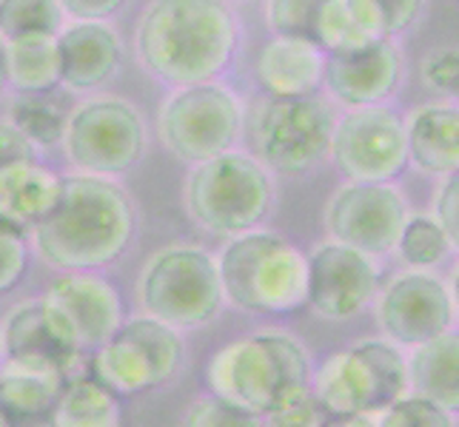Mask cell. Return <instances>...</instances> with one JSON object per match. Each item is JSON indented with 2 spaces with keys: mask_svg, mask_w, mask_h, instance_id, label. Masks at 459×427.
I'll use <instances>...</instances> for the list:
<instances>
[{
  "mask_svg": "<svg viewBox=\"0 0 459 427\" xmlns=\"http://www.w3.org/2000/svg\"><path fill=\"white\" fill-rule=\"evenodd\" d=\"M240 26L226 0H152L137 23V60L171 86L212 83L229 69Z\"/></svg>",
  "mask_w": 459,
  "mask_h": 427,
  "instance_id": "1",
  "label": "cell"
},
{
  "mask_svg": "<svg viewBox=\"0 0 459 427\" xmlns=\"http://www.w3.org/2000/svg\"><path fill=\"white\" fill-rule=\"evenodd\" d=\"M134 236V209L108 177L72 174L60 183L49 217L31 231L38 254L57 271H94L126 254Z\"/></svg>",
  "mask_w": 459,
  "mask_h": 427,
  "instance_id": "2",
  "label": "cell"
},
{
  "mask_svg": "<svg viewBox=\"0 0 459 427\" xmlns=\"http://www.w3.org/2000/svg\"><path fill=\"white\" fill-rule=\"evenodd\" d=\"M311 376L308 351L286 330H260L220 347L205 371L212 397L260 419L311 393Z\"/></svg>",
  "mask_w": 459,
  "mask_h": 427,
  "instance_id": "3",
  "label": "cell"
},
{
  "mask_svg": "<svg viewBox=\"0 0 459 427\" xmlns=\"http://www.w3.org/2000/svg\"><path fill=\"white\" fill-rule=\"evenodd\" d=\"M223 299L243 313H294L306 305L308 262L274 231L231 236L217 260Z\"/></svg>",
  "mask_w": 459,
  "mask_h": 427,
  "instance_id": "4",
  "label": "cell"
},
{
  "mask_svg": "<svg viewBox=\"0 0 459 427\" xmlns=\"http://www.w3.org/2000/svg\"><path fill=\"white\" fill-rule=\"evenodd\" d=\"M274 183L268 168L248 154L226 151L197 163L186 180V209L214 236L255 231L272 211Z\"/></svg>",
  "mask_w": 459,
  "mask_h": 427,
  "instance_id": "5",
  "label": "cell"
},
{
  "mask_svg": "<svg viewBox=\"0 0 459 427\" xmlns=\"http://www.w3.org/2000/svg\"><path fill=\"white\" fill-rule=\"evenodd\" d=\"M405 393L408 362L388 339H366L348 351L331 354L316 376H311V397L323 416H374Z\"/></svg>",
  "mask_w": 459,
  "mask_h": 427,
  "instance_id": "6",
  "label": "cell"
},
{
  "mask_svg": "<svg viewBox=\"0 0 459 427\" xmlns=\"http://www.w3.org/2000/svg\"><path fill=\"white\" fill-rule=\"evenodd\" d=\"M140 305L152 320L174 330L200 328L223 308L217 260L197 245H169L140 277Z\"/></svg>",
  "mask_w": 459,
  "mask_h": 427,
  "instance_id": "7",
  "label": "cell"
},
{
  "mask_svg": "<svg viewBox=\"0 0 459 427\" xmlns=\"http://www.w3.org/2000/svg\"><path fill=\"white\" fill-rule=\"evenodd\" d=\"M149 146L143 115L129 100L89 98L74 108L63 132L66 160L91 177H117L143 160Z\"/></svg>",
  "mask_w": 459,
  "mask_h": 427,
  "instance_id": "8",
  "label": "cell"
},
{
  "mask_svg": "<svg viewBox=\"0 0 459 427\" xmlns=\"http://www.w3.org/2000/svg\"><path fill=\"white\" fill-rule=\"evenodd\" d=\"M246 123L240 98L220 83L180 86L157 117L163 146L183 163H205L231 151Z\"/></svg>",
  "mask_w": 459,
  "mask_h": 427,
  "instance_id": "9",
  "label": "cell"
},
{
  "mask_svg": "<svg viewBox=\"0 0 459 427\" xmlns=\"http://www.w3.org/2000/svg\"><path fill=\"white\" fill-rule=\"evenodd\" d=\"M183 362V337L152 316L123 320L100 347H94L91 379L117 397H140L178 373Z\"/></svg>",
  "mask_w": 459,
  "mask_h": 427,
  "instance_id": "10",
  "label": "cell"
},
{
  "mask_svg": "<svg viewBox=\"0 0 459 427\" xmlns=\"http://www.w3.org/2000/svg\"><path fill=\"white\" fill-rule=\"evenodd\" d=\"M337 115L320 94L265 98L255 108V142L265 166L282 174H303L331 151Z\"/></svg>",
  "mask_w": 459,
  "mask_h": 427,
  "instance_id": "11",
  "label": "cell"
},
{
  "mask_svg": "<svg viewBox=\"0 0 459 427\" xmlns=\"http://www.w3.org/2000/svg\"><path fill=\"white\" fill-rule=\"evenodd\" d=\"M328 154L351 183H394L408 168L405 123L385 106L351 108L334 123Z\"/></svg>",
  "mask_w": 459,
  "mask_h": 427,
  "instance_id": "12",
  "label": "cell"
},
{
  "mask_svg": "<svg viewBox=\"0 0 459 427\" xmlns=\"http://www.w3.org/2000/svg\"><path fill=\"white\" fill-rule=\"evenodd\" d=\"M408 219V205L391 183H348L337 188L325 209V226L334 243L366 257L388 254Z\"/></svg>",
  "mask_w": 459,
  "mask_h": 427,
  "instance_id": "13",
  "label": "cell"
},
{
  "mask_svg": "<svg viewBox=\"0 0 459 427\" xmlns=\"http://www.w3.org/2000/svg\"><path fill=\"white\" fill-rule=\"evenodd\" d=\"M377 320L388 342L420 347L451 330L454 299L448 285L431 271H405L379 296Z\"/></svg>",
  "mask_w": 459,
  "mask_h": 427,
  "instance_id": "14",
  "label": "cell"
},
{
  "mask_svg": "<svg viewBox=\"0 0 459 427\" xmlns=\"http://www.w3.org/2000/svg\"><path fill=\"white\" fill-rule=\"evenodd\" d=\"M306 262V305H311L323 320H354L359 311L371 305V299L379 291V268L374 257L359 254V251L334 240L316 245Z\"/></svg>",
  "mask_w": 459,
  "mask_h": 427,
  "instance_id": "15",
  "label": "cell"
},
{
  "mask_svg": "<svg viewBox=\"0 0 459 427\" xmlns=\"http://www.w3.org/2000/svg\"><path fill=\"white\" fill-rule=\"evenodd\" d=\"M0 337H4V362L52 368L66 379L83 351L66 316L46 299H29L23 305H14L0 328Z\"/></svg>",
  "mask_w": 459,
  "mask_h": 427,
  "instance_id": "16",
  "label": "cell"
},
{
  "mask_svg": "<svg viewBox=\"0 0 459 427\" xmlns=\"http://www.w3.org/2000/svg\"><path fill=\"white\" fill-rule=\"evenodd\" d=\"M43 299L66 316L83 351L100 347L123 325V299L117 288L94 271L60 274L46 288Z\"/></svg>",
  "mask_w": 459,
  "mask_h": 427,
  "instance_id": "17",
  "label": "cell"
},
{
  "mask_svg": "<svg viewBox=\"0 0 459 427\" xmlns=\"http://www.w3.org/2000/svg\"><path fill=\"white\" fill-rule=\"evenodd\" d=\"M403 63L391 40L359 55H325L323 86L348 108L385 106L397 91Z\"/></svg>",
  "mask_w": 459,
  "mask_h": 427,
  "instance_id": "18",
  "label": "cell"
},
{
  "mask_svg": "<svg viewBox=\"0 0 459 427\" xmlns=\"http://www.w3.org/2000/svg\"><path fill=\"white\" fill-rule=\"evenodd\" d=\"M60 86L89 91L108 83L123 63L120 35L106 21H72L57 31Z\"/></svg>",
  "mask_w": 459,
  "mask_h": 427,
  "instance_id": "19",
  "label": "cell"
},
{
  "mask_svg": "<svg viewBox=\"0 0 459 427\" xmlns=\"http://www.w3.org/2000/svg\"><path fill=\"white\" fill-rule=\"evenodd\" d=\"M325 52L314 40L272 38L255 63L260 89L268 98H311L323 86Z\"/></svg>",
  "mask_w": 459,
  "mask_h": 427,
  "instance_id": "20",
  "label": "cell"
},
{
  "mask_svg": "<svg viewBox=\"0 0 459 427\" xmlns=\"http://www.w3.org/2000/svg\"><path fill=\"white\" fill-rule=\"evenodd\" d=\"M63 177L38 160L0 171V226L18 234L35 231L60 197Z\"/></svg>",
  "mask_w": 459,
  "mask_h": 427,
  "instance_id": "21",
  "label": "cell"
},
{
  "mask_svg": "<svg viewBox=\"0 0 459 427\" xmlns=\"http://www.w3.org/2000/svg\"><path fill=\"white\" fill-rule=\"evenodd\" d=\"M388 40L385 18L374 0H323L314 43L325 55H359Z\"/></svg>",
  "mask_w": 459,
  "mask_h": 427,
  "instance_id": "22",
  "label": "cell"
},
{
  "mask_svg": "<svg viewBox=\"0 0 459 427\" xmlns=\"http://www.w3.org/2000/svg\"><path fill=\"white\" fill-rule=\"evenodd\" d=\"M66 382L69 379L52 368L4 362L0 365V414L12 422V427L49 422Z\"/></svg>",
  "mask_w": 459,
  "mask_h": 427,
  "instance_id": "23",
  "label": "cell"
},
{
  "mask_svg": "<svg viewBox=\"0 0 459 427\" xmlns=\"http://www.w3.org/2000/svg\"><path fill=\"white\" fill-rule=\"evenodd\" d=\"M408 163L422 174L448 177L459 168V112L456 106H420L405 125Z\"/></svg>",
  "mask_w": 459,
  "mask_h": 427,
  "instance_id": "24",
  "label": "cell"
},
{
  "mask_svg": "<svg viewBox=\"0 0 459 427\" xmlns=\"http://www.w3.org/2000/svg\"><path fill=\"white\" fill-rule=\"evenodd\" d=\"M408 362V390L414 397L429 399L448 414L459 407V337L456 330H446L442 337L411 347Z\"/></svg>",
  "mask_w": 459,
  "mask_h": 427,
  "instance_id": "25",
  "label": "cell"
},
{
  "mask_svg": "<svg viewBox=\"0 0 459 427\" xmlns=\"http://www.w3.org/2000/svg\"><path fill=\"white\" fill-rule=\"evenodd\" d=\"M123 399L98 379H69L52 407L49 427H123Z\"/></svg>",
  "mask_w": 459,
  "mask_h": 427,
  "instance_id": "26",
  "label": "cell"
},
{
  "mask_svg": "<svg viewBox=\"0 0 459 427\" xmlns=\"http://www.w3.org/2000/svg\"><path fill=\"white\" fill-rule=\"evenodd\" d=\"M6 83L18 94H46L60 86L57 35L6 40Z\"/></svg>",
  "mask_w": 459,
  "mask_h": 427,
  "instance_id": "27",
  "label": "cell"
},
{
  "mask_svg": "<svg viewBox=\"0 0 459 427\" xmlns=\"http://www.w3.org/2000/svg\"><path fill=\"white\" fill-rule=\"evenodd\" d=\"M9 123L18 129L31 146L52 149L63 142V132H66V108L60 106L52 91L46 94H18L9 106Z\"/></svg>",
  "mask_w": 459,
  "mask_h": 427,
  "instance_id": "28",
  "label": "cell"
},
{
  "mask_svg": "<svg viewBox=\"0 0 459 427\" xmlns=\"http://www.w3.org/2000/svg\"><path fill=\"white\" fill-rule=\"evenodd\" d=\"M394 248L400 251L403 262L408 268H414V271H429V268H437L451 254V251H456L431 214L408 217Z\"/></svg>",
  "mask_w": 459,
  "mask_h": 427,
  "instance_id": "29",
  "label": "cell"
},
{
  "mask_svg": "<svg viewBox=\"0 0 459 427\" xmlns=\"http://www.w3.org/2000/svg\"><path fill=\"white\" fill-rule=\"evenodd\" d=\"M57 0H0V35L4 40L26 35H57L63 29Z\"/></svg>",
  "mask_w": 459,
  "mask_h": 427,
  "instance_id": "30",
  "label": "cell"
},
{
  "mask_svg": "<svg viewBox=\"0 0 459 427\" xmlns=\"http://www.w3.org/2000/svg\"><path fill=\"white\" fill-rule=\"evenodd\" d=\"M323 0H268V26L277 38L314 40V21Z\"/></svg>",
  "mask_w": 459,
  "mask_h": 427,
  "instance_id": "31",
  "label": "cell"
},
{
  "mask_svg": "<svg viewBox=\"0 0 459 427\" xmlns=\"http://www.w3.org/2000/svg\"><path fill=\"white\" fill-rule=\"evenodd\" d=\"M377 427H454V419L446 407L414 397V393H405L403 399L383 410Z\"/></svg>",
  "mask_w": 459,
  "mask_h": 427,
  "instance_id": "32",
  "label": "cell"
},
{
  "mask_svg": "<svg viewBox=\"0 0 459 427\" xmlns=\"http://www.w3.org/2000/svg\"><path fill=\"white\" fill-rule=\"evenodd\" d=\"M183 427H263V419L217 397H205L192 405Z\"/></svg>",
  "mask_w": 459,
  "mask_h": 427,
  "instance_id": "33",
  "label": "cell"
},
{
  "mask_svg": "<svg viewBox=\"0 0 459 427\" xmlns=\"http://www.w3.org/2000/svg\"><path fill=\"white\" fill-rule=\"evenodd\" d=\"M420 77L422 86L442 94V98H454L456 86H459V55L456 46H442V49H434L431 55H425L420 63Z\"/></svg>",
  "mask_w": 459,
  "mask_h": 427,
  "instance_id": "34",
  "label": "cell"
},
{
  "mask_svg": "<svg viewBox=\"0 0 459 427\" xmlns=\"http://www.w3.org/2000/svg\"><path fill=\"white\" fill-rule=\"evenodd\" d=\"M29 268V245L26 236L0 226V296L14 291L26 277Z\"/></svg>",
  "mask_w": 459,
  "mask_h": 427,
  "instance_id": "35",
  "label": "cell"
},
{
  "mask_svg": "<svg viewBox=\"0 0 459 427\" xmlns=\"http://www.w3.org/2000/svg\"><path fill=\"white\" fill-rule=\"evenodd\" d=\"M434 219L439 223V228L446 231L451 245L456 248L459 243V177L456 174H448L446 183L439 185L437 202H434Z\"/></svg>",
  "mask_w": 459,
  "mask_h": 427,
  "instance_id": "36",
  "label": "cell"
},
{
  "mask_svg": "<svg viewBox=\"0 0 459 427\" xmlns=\"http://www.w3.org/2000/svg\"><path fill=\"white\" fill-rule=\"evenodd\" d=\"M320 422H323V410L316 407L311 393H306V397L297 399L294 405L265 416L263 427H320Z\"/></svg>",
  "mask_w": 459,
  "mask_h": 427,
  "instance_id": "37",
  "label": "cell"
},
{
  "mask_svg": "<svg viewBox=\"0 0 459 427\" xmlns=\"http://www.w3.org/2000/svg\"><path fill=\"white\" fill-rule=\"evenodd\" d=\"M29 160H35V146L9 120H0V171Z\"/></svg>",
  "mask_w": 459,
  "mask_h": 427,
  "instance_id": "38",
  "label": "cell"
},
{
  "mask_svg": "<svg viewBox=\"0 0 459 427\" xmlns=\"http://www.w3.org/2000/svg\"><path fill=\"white\" fill-rule=\"evenodd\" d=\"M374 4L379 6V12H383V18H385L388 38L405 31L420 18V9H422V0H374Z\"/></svg>",
  "mask_w": 459,
  "mask_h": 427,
  "instance_id": "39",
  "label": "cell"
},
{
  "mask_svg": "<svg viewBox=\"0 0 459 427\" xmlns=\"http://www.w3.org/2000/svg\"><path fill=\"white\" fill-rule=\"evenodd\" d=\"M57 4L63 14L74 21H106L126 6V0H57Z\"/></svg>",
  "mask_w": 459,
  "mask_h": 427,
  "instance_id": "40",
  "label": "cell"
},
{
  "mask_svg": "<svg viewBox=\"0 0 459 427\" xmlns=\"http://www.w3.org/2000/svg\"><path fill=\"white\" fill-rule=\"evenodd\" d=\"M320 427H377L374 416L354 414V416H323Z\"/></svg>",
  "mask_w": 459,
  "mask_h": 427,
  "instance_id": "41",
  "label": "cell"
},
{
  "mask_svg": "<svg viewBox=\"0 0 459 427\" xmlns=\"http://www.w3.org/2000/svg\"><path fill=\"white\" fill-rule=\"evenodd\" d=\"M9 83H6V40L0 35V91H4Z\"/></svg>",
  "mask_w": 459,
  "mask_h": 427,
  "instance_id": "42",
  "label": "cell"
},
{
  "mask_svg": "<svg viewBox=\"0 0 459 427\" xmlns=\"http://www.w3.org/2000/svg\"><path fill=\"white\" fill-rule=\"evenodd\" d=\"M0 427H12V422H9V419H6L4 414H0Z\"/></svg>",
  "mask_w": 459,
  "mask_h": 427,
  "instance_id": "43",
  "label": "cell"
},
{
  "mask_svg": "<svg viewBox=\"0 0 459 427\" xmlns=\"http://www.w3.org/2000/svg\"><path fill=\"white\" fill-rule=\"evenodd\" d=\"M0 365H4V337H0Z\"/></svg>",
  "mask_w": 459,
  "mask_h": 427,
  "instance_id": "44",
  "label": "cell"
}]
</instances>
